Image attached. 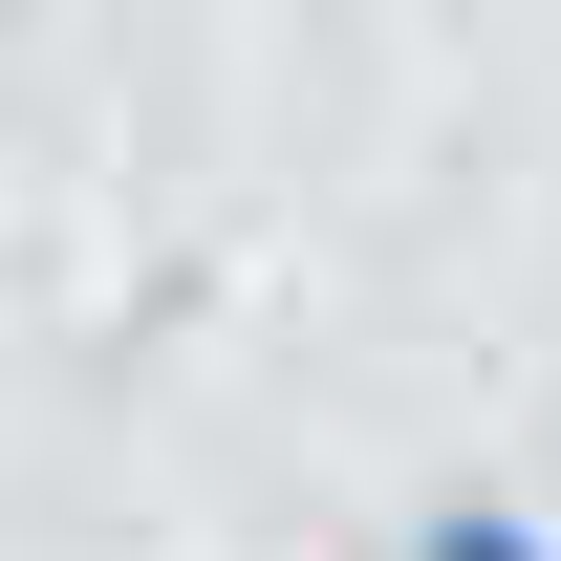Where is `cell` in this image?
Here are the masks:
<instances>
[{"label": "cell", "instance_id": "1", "mask_svg": "<svg viewBox=\"0 0 561 561\" xmlns=\"http://www.w3.org/2000/svg\"><path fill=\"white\" fill-rule=\"evenodd\" d=\"M411 561H561V540L518 518V496H432V518H411Z\"/></svg>", "mask_w": 561, "mask_h": 561}]
</instances>
